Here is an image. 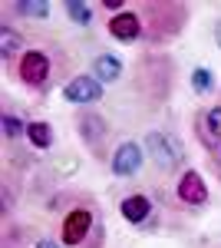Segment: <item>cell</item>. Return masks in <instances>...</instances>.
<instances>
[{
    "label": "cell",
    "mask_w": 221,
    "mask_h": 248,
    "mask_svg": "<svg viewBox=\"0 0 221 248\" xmlns=\"http://www.w3.org/2000/svg\"><path fill=\"white\" fill-rule=\"evenodd\" d=\"M10 10L20 14V17H33V20L50 17V3L46 0H20V3H10Z\"/></svg>",
    "instance_id": "5bb4252c"
},
{
    "label": "cell",
    "mask_w": 221,
    "mask_h": 248,
    "mask_svg": "<svg viewBox=\"0 0 221 248\" xmlns=\"http://www.w3.org/2000/svg\"><path fill=\"white\" fill-rule=\"evenodd\" d=\"M146 153L152 155V162H155V169H159V172H172V169H178V166L185 162L182 142H178L175 136L162 133V129L146 133Z\"/></svg>",
    "instance_id": "277c9868"
},
{
    "label": "cell",
    "mask_w": 221,
    "mask_h": 248,
    "mask_svg": "<svg viewBox=\"0 0 221 248\" xmlns=\"http://www.w3.org/2000/svg\"><path fill=\"white\" fill-rule=\"evenodd\" d=\"M27 50H30V46H27V37H23L20 30H14L10 23H3V27H0V60L14 70L17 60L23 57Z\"/></svg>",
    "instance_id": "8fae6325"
},
{
    "label": "cell",
    "mask_w": 221,
    "mask_h": 248,
    "mask_svg": "<svg viewBox=\"0 0 221 248\" xmlns=\"http://www.w3.org/2000/svg\"><path fill=\"white\" fill-rule=\"evenodd\" d=\"M0 126H3V136H7V139H20V136H27V123H23L20 116H14L10 109H3Z\"/></svg>",
    "instance_id": "e0dca14e"
},
{
    "label": "cell",
    "mask_w": 221,
    "mask_h": 248,
    "mask_svg": "<svg viewBox=\"0 0 221 248\" xmlns=\"http://www.w3.org/2000/svg\"><path fill=\"white\" fill-rule=\"evenodd\" d=\"M122 60L116 57V53H99V57L92 60V77L99 79V83H106V86H112V83H119L122 79Z\"/></svg>",
    "instance_id": "7c38bea8"
},
{
    "label": "cell",
    "mask_w": 221,
    "mask_h": 248,
    "mask_svg": "<svg viewBox=\"0 0 221 248\" xmlns=\"http://www.w3.org/2000/svg\"><path fill=\"white\" fill-rule=\"evenodd\" d=\"M175 199H178V205L185 209H205L208 205V186H205L202 172L198 169H185L178 175V182H175Z\"/></svg>",
    "instance_id": "52a82bcc"
},
{
    "label": "cell",
    "mask_w": 221,
    "mask_h": 248,
    "mask_svg": "<svg viewBox=\"0 0 221 248\" xmlns=\"http://www.w3.org/2000/svg\"><path fill=\"white\" fill-rule=\"evenodd\" d=\"M27 242H30V248H63L56 235H33V238H27ZM27 242H23V245H27Z\"/></svg>",
    "instance_id": "ac0fdd59"
},
{
    "label": "cell",
    "mask_w": 221,
    "mask_h": 248,
    "mask_svg": "<svg viewBox=\"0 0 221 248\" xmlns=\"http://www.w3.org/2000/svg\"><path fill=\"white\" fill-rule=\"evenodd\" d=\"M119 215L135 225V229H152V215H155V199L148 192H129L119 199Z\"/></svg>",
    "instance_id": "8992f818"
},
{
    "label": "cell",
    "mask_w": 221,
    "mask_h": 248,
    "mask_svg": "<svg viewBox=\"0 0 221 248\" xmlns=\"http://www.w3.org/2000/svg\"><path fill=\"white\" fill-rule=\"evenodd\" d=\"M63 99L73 103V106H92V103L103 99V83L89 73H79V77L63 83Z\"/></svg>",
    "instance_id": "9c48e42d"
},
{
    "label": "cell",
    "mask_w": 221,
    "mask_h": 248,
    "mask_svg": "<svg viewBox=\"0 0 221 248\" xmlns=\"http://www.w3.org/2000/svg\"><path fill=\"white\" fill-rule=\"evenodd\" d=\"M188 23V7L172 0H129L126 10L106 17V33L119 43H146L162 46L178 37Z\"/></svg>",
    "instance_id": "6da1fadb"
},
{
    "label": "cell",
    "mask_w": 221,
    "mask_h": 248,
    "mask_svg": "<svg viewBox=\"0 0 221 248\" xmlns=\"http://www.w3.org/2000/svg\"><path fill=\"white\" fill-rule=\"evenodd\" d=\"M195 136H198V142H202L205 149L221 146V106H208V109L198 113V119H195Z\"/></svg>",
    "instance_id": "30bf717a"
},
{
    "label": "cell",
    "mask_w": 221,
    "mask_h": 248,
    "mask_svg": "<svg viewBox=\"0 0 221 248\" xmlns=\"http://www.w3.org/2000/svg\"><path fill=\"white\" fill-rule=\"evenodd\" d=\"M215 43L221 46V17H218V23H215Z\"/></svg>",
    "instance_id": "ffe728a7"
},
{
    "label": "cell",
    "mask_w": 221,
    "mask_h": 248,
    "mask_svg": "<svg viewBox=\"0 0 221 248\" xmlns=\"http://www.w3.org/2000/svg\"><path fill=\"white\" fill-rule=\"evenodd\" d=\"M63 10H66V17L79 23V27H89L92 23V3H83V0H66L63 3Z\"/></svg>",
    "instance_id": "9a60e30c"
},
{
    "label": "cell",
    "mask_w": 221,
    "mask_h": 248,
    "mask_svg": "<svg viewBox=\"0 0 221 248\" xmlns=\"http://www.w3.org/2000/svg\"><path fill=\"white\" fill-rule=\"evenodd\" d=\"M0 248H20V245H0Z\"/></svg>",
    "instance_id": "44dd1931"
},
{
    "label": "cell",
    "mask_w": 221,
    "mask_h": 248,
    "mask_svg": "<svg viewBox=\"0 0 221 248\" xmlns=\"http://www.w3.org/2000/svg\"><path fill=\"white\" fill-rule=\"evenodd\" d=\"M208 162L215 166V172H218V179H221V146H215V149H208Z\"/></svg>",
    "instance_id": "d6986e66"
},
{
    "label": "cell",
    "mask_w": 221,
    "mask_h": 248,
    "mask_svg": "<svg viewBox=\"0 0 221 248\" xmlns=\"http://www.w3.org/2000/svg\"><path fill=\"white\" fill-rule=\"evenodd\" d=\"M46 209L59 212L56 238L63 248H106V218L89 192H59Z\"/></svg>",
    "instance_id": "7a4b0ae2"
},
{
    "label": "cell",
    "mask_w": 221,
    "mask_h": 248,
    "mask_svg": "<svg viewBox=\"0 0 221 248\" xmlns=\"http://www.w3.org/2000/svg\"><path fill=\"white\" fill-rule=\"evenodd\" d=\"M192 90L198 96H211L215 93V73L208 66H195L192 70Z\"/></svg>",
    "instance_id": "2e32d148"
},
{
    "label": "cell",
    "mask_w": 221,
    "mask_h": 248,
    "mask_svg": "<svg viewBox=\"0 0 221 248\" xmlns=\"http://www.w3.org/2000/svg\"><path fill=\"white\" fill-rule=\"evenodd\" d=\"M142 162H146V149H142L135 139H126V142L116 146V153H112V159H109V169L116 172L119 179H132V175H139Z\"/></svg>",
    "instance_id": "ba28073f"
},
{
    "label": "cell",
    "mask_w": 221,
    "mask_h": 248,
    "mask_svg": "<svg viewBox=\"0 0 221 248\" xmlns=\"http://www.w3.org/2000/svg\"><path fill=\"white\" fill-rule=\"evenodd\" d=\"M53 126L46 123V119H33V123H27V142L40 149V153H46V149H53Z\"/></svg>",
    "instance_id": "4fadbf2b"
},
{
    "label": "cell",
    "mask_w": 221,
    "mask_h": 248,
    "mask_svg": "<svg viewBox=\"0 0 221 248\" xmlns=\"http://www.w3.org/2000/svg\"><path fill=\"white\" fill-rule=\"evenodd\" d=\"M76 133H79V139H83L96 155H103V146H106V139H109L112 126H109L106 116L92 113V109H83V113L76 116Z\"/></svg>",
    "instance_id": "5b68a950"
},
{
    "label": "cell",
    "mask_w": 221,
    "mask_h": 248,
    "mask_svg": "<svg viewBox=\"0 0 221 248\" xmlns=\"http://www.w3.org/2000/svg\"><path fill=\"white\" fill-rule=\"evenodd\" d=\"M14 73H17V79L27 90H46L59 77V53H56V46L53 50L50 46H30L17 60Z\"/></svg>",
    "instance_id": "3957f363"
}]
</instances>
